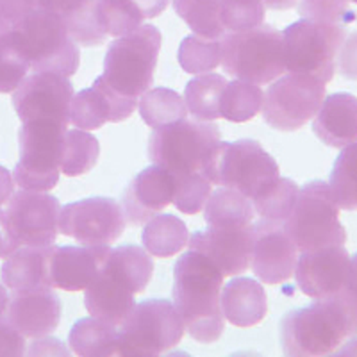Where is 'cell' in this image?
<instances>
[{"instance_id":"obj_40","label":"cell","mask_w":357,"mask_h":357,"mask_svg":"<svg viewBox=\"0 0 357 357\" xmlns=\"http://www.w3.org/2000/svg\"><path fill=\"white\" fill-rule=\"evenodd\" d=\"M29 59L15 29L0 34V93H13L29 75Z\"/></svg>"},{"instance_id":"obj_42","label":"cell","mask_w":357,"mask_h":357,"mask_svg":"<svg viewBox=\"0 0 357 357\" xmlns=\"http://www.w3.org/2000/svg\"><path fill=\"white\" fill-rule=\"evenodd\" d=\"M175 181L174 200L178 211L184 215H197L204 211L207 199L211 195V181L202 172H186V174H172Z\"/></svg>"},{"instance_id":"obj_37","label":"cell","mask_w":357,"mask_h":357,"mask_svg":"<svg viewBox=\"0 0 357 357\" xmlns=\"http://www.w3.org/2000/svg\"><path fill=\"white\" fill-rule=\"evenodd\" d=\"M98 155L100 145L93 134L82 129L66 130L61 152V172L66 177H79L93 170Z\"/></svg>"},{"instance_id":"obj_14","label":"cell","mask_w":357,"mask_h":357,"mask_svg":"<svg viewBox=\"0 0 357 357\" xmlns=\"http://www.w3.org/2000/svg\"><path fill=\"white\" fill-rule=\"evenodd\" d=\"M73 86L68 77L54 72H33L13 91V107L24 122L52 120L70 126Z\"/></svg>"},{"instance_id":"obj_15","label":"cell","mask_w":357,"mask_h":357,"mask_svg":"<svg viewBox=\"0 0 357 357\" xmlns=\"http://www.w3.org/2000/svg\"><path fill=\"white\" fill-rule=\"evenodd\" d=\"M6 216L20 245L50 247L59 232L61 206L47 191H15L6 204Z\"/></svg>"},{"instance_id":"obj_13","label":"cell","mask_w":357,"mask_h":357,"mask_svg":"<svg viewBox=\"0 0 357 357\" xmlns=\"http://www.w3.org/2000/svg\"><path fill=\"white\" fill-rule=\"evenodd\" d=\"M127 218L114 199L91 197L61 207L59 232L81 245H111L123 234Z\"/></svg>"},{"instance_id":"obj_8","label":"cell","mask_w":357,"mask_h":357,"mask_svg":"<svg viewBox=\"0 0 357 357\" xmlns=\"http://www.w3.org/2000/svg\"><path fill=\"white\" fill-rule=\"evenodd\" d=\"M33 72H54L72 77L81 61V50L61 18L38 8L15 27Z\"/></svg>"},{"instance_id":"obj_52","label":"cell","mask_w":357,"mask_h":357,"mask_svg":"<svg viewBox=\"0 0 357 357\" xmlns=\"http://www.w3.org/2000/svg\"><path fill=\"white\" fill-rule=\"evenodd\" d=\"M263 4L266 9H277V11H284V9H291L298 4V0H263Z\"/></svg>"},{"instance_id":"obj_54","label":"cell","mask_w":357,"mask_h":357,"mask_svg":"<svg viewBox=\"0 0 357 357\" xmlns=\"http://www.w3.org/2000/svg\"><path fill=\"white\" fill-rule=\"evenodd\" d=\"M8 304H9L8 288H6V286L0 282V318L6 317V311H8Z\"/></svg>"},{"instance_id":"obj_27","label":"cell","mask_w":357,"mask_h":357,"mask_svg":"<svg viewBox=\"0 0 357 357\" xmlns=\"http://www.w3.org/2000/svg\"><path fill=\"white\" fill-rule=\"evenodd\" d=\"M38 6L61 18L77 45L93 47L106 40L97 20V0H38Z\"/></svg>"},{"instance_id":"obj_33","label":"cell","mask_w":357,"mask_h":357,"mask_svg":"<svg viewBox=\"0 0 357 357\" xmlns=\"http://www.w3.org/2000/svg\"><path fill=\"white\" fill-rule=\"evenodd\" d=\"M263 98L264 91L259 84L241 79L227 81L220 97V118L236 123L248 122L261 111Z\"/></svg>"},{"instance_id":"obj_23","label":"cell","mask_w":357,"mask_h":357,"mask_svg":"<svg viewBox=\"0 0 357 357\" xmlns=\"http://www.w3.org/2000/svg\"><path fill=\"white\" fill-rule=\"evenodd\" d=\"M312 130L320 142L333 149H343L357 142V97L333 93L325 97L318 109Z\"/></svg>"},{"instance_id":"obj_9","label":"cell","mask_w":357,"mask_h":357,"mask_svg":"<svg viewBox=\"0 0 357 357\" xmlns=\"http://www.w3.org/2000/svg\"><path fill=\"white\" fill-rule=\"evenodd\" d=\"M68 127L52 120H31L18 130L20 159L13 178L20 190L50 191L61 174L63 139Z\"/></svg>"},{"instance_id":"obj_44","label":"cell","mask_w":357,"mask_h":357,"mask_svg":"<svg viewBox=\"0 0 357 357\" xmlns=\"http://www.w3.org/2000/svg\"><path fill=\"white\" fill-rule=\"evenodd\" d=\"M296 8L302 18L325 24L347 25L357 18L349 0H298Z\"/></svg>"},{"instance_id":"obj_48","label":"cell","mask_w":357,"mask_h":357,"mask_svg":"<svg viewBox=\"0 0 357 357\" xmlns=\"http://www.w3.org/2000/svg\"><path fill=\"white\" fill-rule=\"evenodd\" d=\"M336 66L343 77L357 81V33L347 34L337 50Z\"/></svg>"},{"instance_id":"obj_35","label":"cell","mask_w":357,"mask_h":357,"mask_svg":"<svg viewBox=\"0 0 357 357\" xmlns=\"http://www.w3.org/2000/svg\"><path fill=\"white\" fill-rule=\"evenodd\" d=\"M174 9L197 36L220 40L227 33L222 22V0H174Z\"/></svg>"},{"instance_id":"obj_29","label":"cell","mask_w":357,"mask_h":357,"mask_svg":"<svg viewBox=\"0 0 357 357\" xmlns=\"http://www.w3.org/2000/svg\"><path fill=\"white\" fill-rule=\"evenodd\" d=\"M104 270L120 279L130 291H145L154 273V261L145 248L138 245H122L111 248Z\"/></svg>"},{"instance_id":"obj_24","label":"cell","mask_w":357,"mask_h":357,"mask_svg":"<svg viewBox=\"0 0 357 357\" xmlns=\"http://www.w3.org/2000/svg\"><path fill=\"white\" fill-rule=\"evenodd\" d=\"M50 247H29L22 245L4 259L0 268V282L8 291H29V289L52 288L50 284Z\"/></svg>"},{"instance_id":"obj_50","label":"cell","mask_w":357,"mask_h":357,"mask_svg":"<svg viewBox=\"0 0 357 357\" xmlns=\"http://www.w3.org/2000/svg\"><path fill=\"white\" fill-rule=\"evenodd\" d=\"M29 356H50V354H59V356H68V350L66 347L63 345L61 341L54 340L50 336H45V337H38L36 343L31 345L29 349Z\"/></svg>"},{"instance_id":"obj_10","label":"cell","mask_w":357,"mask_h":357,"mask_svg":"<svg viewBox=\"0 0 357 357\" xmlns=\"http://www.w3.org/2000/svg\"><path fill=\"white\" fill-rule=\"evenodd\" d=\"M347 38L345 25L302 18L282 31L286 72L307 73L324 84L336 73V56Z\"/></svg>"},{"instance_id":"obj_1","label":"cell","mask_w":357,"mask_h":357,"mask_svg":"<svg viewBox=\"0 0 357 357\" xmlns=\"http://www.w3.org/2000/svg\"><path fill=\"white\" fill-rule=\"evenodd\" d=\"M223 279L220 268L200 252H184L175 263L174 305L184 329L200 343L216 341L225 327L220 304Z\"/></svg>"},{"instance_id":"obj_32","label":"cell","mask_w":357,"mask_h":357,"mask_svg":"<svg viewBox=\"0 0 357 357\" xmlns=\"http://www.w3.org/2000/svg\"><path fill=\"white\" fill-rule=\"evenodd\" d=\"M227 79L218 73H200L184 89L188 113L200 122H215L220 118V97Z\"/></svg>"},{"instance_id":"obj_39","label":"cell","mask_w":357,"mask_h":357,"mask_svg":"<svg viewBox=\"0 0 357 357\" xmlns=\"http://www.w3.org/2000/svg\"><path fill=\"white\" fill-rule=\"evenodd\" d=\"M97 20L106 36L132 33L146 20L134 0H97Z\"/></svg>"},{"instance_id":"obj_19","label":"cell","mask_w":357,"mask_h":357,"mask_svg":"<svg viewBox=\"0 0 357 357\" xmlns=\"http://www.w3.org/2000/svg\"><path fill=\"white\" fill-rule=\"evenodd\" d=\"M109 252V245H52L49 263L50 284L63 291H84L102 272Z\"/></svg>"},{"instance_id":"obj_7","label":"cell","mask_w":357,"mask_h":357,"mask_svg":"<svg viewBox=\"0 0 357 357\" xmlns=\"http://www.w3.org/2000/svg\"><path fill=\"white\" fill-rule=\"evenodd\" d=\"M284 229L298 252L345 245L347 232L340 222V207L329 183L312 181L298 190Z\"/></svg>"},{"instance_id":"obj_49","label":"cell","mask_w":357,"mask_h":357,"mask_svg":"<svg viewBox=\"0 0 357 357\" xmlns=\"http://www.w3.org/2000/svg\"><path fill=\"white\" fill-rule=\"evenodd\" d=\"M20 241L15 238L11 231V225L8 222V216H6L4 209H0V259H6L8 256H11L13 252L20 248Z\"/></svg>"},{"instance_id":"obj_3","label":"cell","mask_w":357,"mask_h":357,"mask_svg":"<svg viewBox=\"0 0 357 357\" xmlns=\"http://www.w3.org/2000/svg\"><path fill=\"white\" fill-rule=\"evenodd\" d=\"M223 72L234 79L268 84L286 72L282 33L261 24L257 27L225 33L220 38Z\"/></svg>"},{"instance_id":"obj_2","label":"cell","mask_w":357,"mask_h":357,"mask_svg":"<svg viewBox=\"0 0 357 357\" xmlns=\"http://www.w3.org/2000/svg\"><path fill=\"white\" fill-rule=\"evenodd\" d=\"M354 336L356 327L334 296L289 311L280 321V345L286 356H331Z\"/></svg>"},{"instance_id":"obj_38","label":"cell","mask_w":357,"mask_h":357,"mask_svg":"<svg viewBox=\"0 0 357 357\" xmlns=\"http://www.w3.org/2000/svg\"><path fill=\"white\" fill-rule=\"evenodd\" d=\"M329 188L340 209H357V142L343 146L331 172Z\"/></svg>"},{"instance_id":"obj_25","label":"cell","mask_w":357,"mask_h":357,"mask_svg":"<svg viewBox=\"0 0 357 357\" xmlns=\"http://www.w3.org/2000/svg\"><path fill=\"white\" fill-rule=\"evenodd\" d=\"M222 312L225 321L236 327H252L264 320L268 312V298L263 284L252 277H238L223 284Z\"/></svg>"},{"instance_id":"obj_31","label":"cell","mask_w":357,"mask_h":357,"mask_svg":"<svg viewBox=\"0 0 357 357\" xmlns=\"http://www.w3.org/2000/svg\"><path fill=\"white\" fill-rule=\"evenodd\" d=\"M190 232L186 223L174 215H155L145 223L142 241L151 256L170 257L188 245Z\"/></svg>"},{"instance_id":"obj_30","label":"cell","mask_w":357,"mask_h":357,"mask_svg":"<svg viewBox=\"0 0 357 357\" xmlns=\"http://www.w3.org/2000/svg\"><path fill=\"white\" fill-rule=\"evenodd\" d=\"M68 345L75 356H118V327L95 317L82 318L70 331Z\"/></svg>"},{"instance_id":"obj_41","label":"cell","mask_w":357,"mask_h":357,"mask_svg":"<svg viewBox=\"0 0 357 357\" xmlns=\"http://www.w3.org/2000/svg\"><path fill=\"white\" fill-rule=\"evenodd\" d=\"M181 68L193 75L209 73L222 63V45L220 40L202 36H186L178 47Z\"/></svg>"},{"instance_id":"obj_6","label":"cell","mask_w":357,"mask_h":357,"mask_svg":"<svg viewBox=\"0 0 357 357\" xmlns=\"http://www.w3.org/2000/svg\"><path fill=\"white\" fill-rule=\"evenodd\" d=\"M184 331L183 318L174 302L162 298L143 301L118 325V356H161L181 343Z\"/></svg>"},{"instance_id":"obj_20","label":"cell","mask_w":357,"mask_h":357,"mask_svg":"<svg viewBox=\"0 0 357 357\" xmlns=\"http://www.w3.org/2000/svg\"><path fill=\"white\" fill-rule=\"evenodd\" d=\"M138 107L136 98L114 91L106 79L97 77L91 88L73 95L70 107V123L82 130L100 129L104 123L123 122Z\"/></svg>"},{"instance_id":"obj_28","label":"cell","mask_w":357,"mask_h":357,"mask_svg":"<svg viewBox=\"0 0 357 357\" xmlns=\"http://www.w3.org/2000/svg\"><path fill=\"white\" fill-rule=\"evenodd\" d=\"M204 218L207 227H247L256 218V209L250 197L231 188L218 186V190L211 191L204 206Z\"/></svg>"},{"instance_id":"obj_36","label":"cell","mask_w":357,"mask_h":357,"mask_svg":"<svg viewBox=\"0 0 357 357\" xmlns=\"http://www.w3.org/2000/svg\"><path fill=\"white\" fill-rule=\"evenodd\" d=\"M298 190L301 188L296 186L291 178L279 175L252 197L256 215H259L263 220L286 222L289 213L293 211V206H295L296 197H298Z\"/></svg>"},{"instance_id":"obj_22","label":"cell","mask_w":357,"mask_h":357,"mask_svg":"<svg viewBox=\"0 0 357 357\" xmlns=\"http://www.w3.org/2000/svg\"><path fill=\"white\" fill-rule=\"evenodd\" d=\"M175 181L167 168L152 165L139 172L123 195V213L132 225H145L174 200Z\"/></svg>"},{"instance_id":"obj_34","label":"cell","mask_w":357,"mask_h":357,"mask_svg":"<svg viewBox=\"0 0 357 357\" xmlns=\"http://www.w3.org/2000/svg\"><path fill=\"white\" fill-rule=\"evenodd\" d=\"M138 111L143 122L152 129L170 126L188 116L184 97L170 88L146 89L138 100Z\"/></svg>"},{"instance_id":"obj_11","label":"cell","mask_w":357,"mask_h":357,"mask_svg":"<svg viewBox=\"0 0 357 357\" xmlns=\"http://www.w3.org/2000/svg\"><path fill=\"white\" fill-rule=\"evenodd\" d=\"M220 127L215 122L178 120L154 129L149 139V158L172 174L202 172L207 155L220 142Z\"/></svg>"},{"instance_id":"obj_26","label":"cell","mask_w":357,"mask_h":357,"mask_svg":"<svg viewBox=\"0 0 357 357\" xmlns=\"http://www.w3.org/2000/svg\"><path fill=\"white\" fill-rule=\"evenodd\" d=\"M84 291V305L89 317L107 321L114 327L122 324L136 305L134 293L104 268Z\"/></svg>"},{"instance_id":"obj_21","label":"cell","mask_w":357,"mask_h":357,"mask_svg":"<svg viewBox=\"0 0 357 357\" xmlns=\"http://www.w3.org/2000/svg\"><path fill=\"white\" fill-rule=\"evenodd\" d=\"M6 318L25 337L38 340L50 336L61 320V301L54 288L11 291Z\"/></svg>"},{"instance_id":"obj_18","label":"cell","mask_w":357,"mask_h":357,"mask_svg":"<svg viewBox=\"0 0 357 357\" xmlns=\"http://www.w3.org/2000/svg\"><path fill=\"white\" fill-rule=\"evenodd\" d=\"M252 234L254 223L236 229L207 227L190 236L188 248L204 254L225 277L241 275L250 266Z\"/></svg>"},{"instance_id":"obj_53","label":"cell","mask_w":357,"mask_h":357,"mask_svg":"<svg viewBox=\"0 0 357 357\" xmlns=\"http://www.w3.org/2000/svg\"><path fill=\"white\" fill-rule=\"evenodd\" d=\"M334 354L336 356H357V336H354L347 345H341Z\"/></svg>"},{"instance_id":"obj_12","label":"cell","mask_w":357,"mask_h":357,"mask_svg":"<svg viewBox=\"0 0 357 357\" xmlns=\"http://www.w3.org/2000/svg\"><path fill=\"white\" fill-rule=\"evenodd\" d=\"M327 97L325 84L307 73L288 72L272 82L263 98L264 122L277 130H296L317 116Z\"/></svg>"},{"instance_id":"obj_45","label":"cell","mask_w":357,"mask_h":357,"mask_svg":"<svg viewBox=\"0 0 357 357\" xmlns=\"http://www.w3.org/2000/svg\"><path fill=\"white\" fill-rule=\"evenodd\" d=\"M38 0H0V31L8 33L38 9Z\"/></svg>"},{"instance_id":"obj_51","label":"cell","mask_w":357,"mask_h":357,"mask_svg":"<svg viewBox=\"0 0 357 357\" xmlns=\"http://www.w3.org/2000/svg\"><path fill=\"white\" fill-rule=\"evenodd\" d=\"M15 193V178L13 174L0 165V207L6 206L11 195Z\"/></svg>"},{"instance_id":"obj_4","label":"cell","mask_w":357,"mask_h":357,"mask_svg":"<svg viewBox=\"0 0 357 357\" xmlns=\"http://www.w3.org/2000/svg\"><path fill=\"white\" fill-rule=\"evenodd\" d=\"M159 50L161 31L152 24H142L132 33L111 41L102 77L114 91L138 100L154 82Z\"/></svg>"},{"instance_id":"obj_17","label":"cell","mask_w":357,"mask_h":357,"mask_svg":"<svg viewBox=\"0 0 357 357\" xmlns=\"http://www.w3.org/2000/svg\"><path fill=\"white\" fill-rule=\"evenodd\" d=\"M350 272V256L343 245L301 252L296 259V286L304 295L324 301L337 295Z\"/></svg>"},{"instance_id":"obj_16","label":"cell","mask_w":357,"mask_h":357,"mask_svg":"<svg viewBox=\"0 0 357 357\" xmlns=\"http://www.w3.org/2000/svg\"><path fill=\"white\" fill-rule=\"evenodd\" d=\"M298 248L284 229V222L263 220L254 223L250 268L264 284H280L293 277Z\"/></svg>"},{"instance_id":"obj_46","label":"cell","mask_w":357,"mask_h":357,"mask_svg":"<svg viewBox=\"0 0 357 357\" xmlns=\"http://www.w3.org/2000/svg\"><path fill=\"white\" fill-rule=\"evenodd\" d=\"M24 354H27L25 336L8 318H0V357H18Z\"/></svg>"},{"instance_id":"obj_5","label":"cell","mask_w":357,"mask_h":357,"mask_svg":"<svg viewBox=\"0 0 357 357\" xmlns=\"http://www.w3.org/2000/svg\"><path fill=\"white\" fill-rule=\"evenodd\" d=\"M215 186L231 188L247 197H254L270 181L279 177V165L259 142H218L202 167Z\"/></svg>"},{"instance_id":"obj_43","label":"cell","mask_w":357,"mask_h":357,"mask_svg":"<svg viewBox=\"0 0 357 357\" xmlns=\"http://www.w3.org/2000/svg\"><path fill=\"white\" fill-rule=\"evenodd\" d=\"M263 0H222V22L227 33L257 27L264 22Z\"/></svg>"},{"instance_id":"obj_55","label":"cell","mask_w":357,"mask_h":357,"mask_svg":"<svg viewBox=\"0 0 357 357\" xmlns=\"http://www.w3.org/2000/svg\"><path fill=\"white\" fill-rule=\"evenodd\" d=\"M349 2H354V4H357V0H349Z\"/></svg>"},{"instance_id":"obj_47","label":"cell","mask_w":357,"mask_h":357,"mask_svg":"<svg viewBox=\"0 0 357 357\" xmlns=\"http://www.w3.org/2000/svg\"><path fill=\"white\" fill-rule=\"evenodd\" d=\"M334 298L340 302L341 307L345 309L357 333V254L350 257V272L347 277V282L341 288V291L334 295Z\"/></svg>"}]
</instances>
